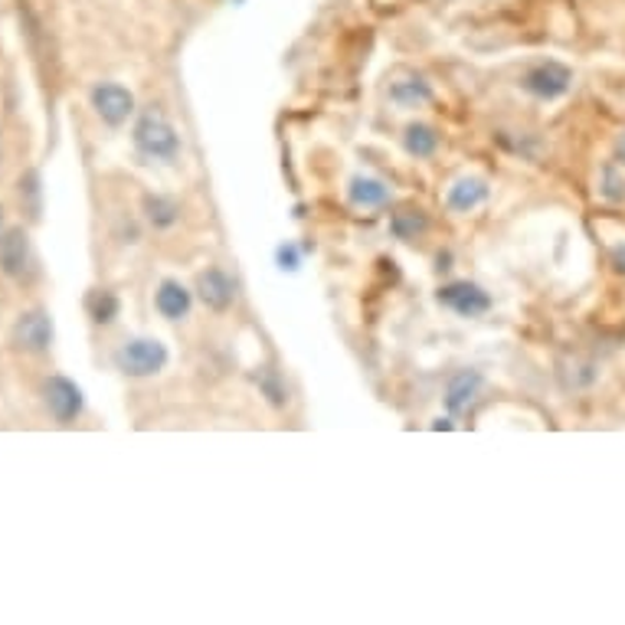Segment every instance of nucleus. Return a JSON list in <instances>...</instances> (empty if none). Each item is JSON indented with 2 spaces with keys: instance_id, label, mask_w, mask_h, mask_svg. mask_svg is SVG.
Listing matches in <instances>:
<instances>
[{
  "instance_id": "nucleus-4",
  "label": "nucleus",
  "mask_w": 625,
  "mask_h": 625,
  "mask_svg": "<svg viewBox=\"0 0 625 625\" xmlns=\"http://www.w3.org/2000/svg\"><path fill=\"white\" fill-rule=\"evenodd\" d=\"M10 341H13V348H20L26 354L50 351V344H53V321H50V315L40 311V308L23 311L17 318V325H13V331H10Z\"/></svg>"
},
{
  "instance_id": "nucleus-11",
  "label": "nucleus",
  "mask_w": 625,
  "mask_h": 625,
  "mask_svg": "<svg viewBox=\"0 0 625 625\" xmlns=\"http://www.w3.org/2000/svg\"><path fill=\"white\" fill-rule=\"evenodd\" d=\"M482 383H485V380H482L479 371H459V374L446 383V409L456 413V416H459V413H469V406L475 403Z\"/></svg>"
},
{
  "instance_id": "nucleus-2",
  "label": "nucleus",
  "mask_w": 625,
  "mask_h": 625,
  "mask_svg": "<svg viewBox=\"0 0 625 625\" xmlns=\"http://www.w3.org/2000/svg\"><path fill=\"white\" fill-rule=\"evenodd\" d=\"M167 361H171V354L157 338H131L116 351V368L134 380L161 374L167 368Z\"/></svg>"
},
{
  "instance_id": "nucleus-1",
  "label": "nucleus",
  "mask_w": 625,
  "mask_h": 625,
  "mask_svg": "<svg viewBox=\"0 0 625 625\" xmlns=\"http://www.w3.org/2000/svg\"><path fill=\"white\" fill-rule=\"evenodd\" d=\"M134 147L151 161L171 164L180 154V134L167 122V116L161 109H144L134 125Z\"/></svg>"
},
{
  "instance_id": "nucleus-18",
  "label": "nucleus",
  "mask_w": 625,
  "mask_h": 625,
  "mask_svg": "<svg viewBox=\"0 0 625 625\" xmlns=\"http://www.w3.org/2000/svg\"><path fill=\"white\" fill-rule=\"evenodd\" d=\"M390 230H393V237H396V240L413 243V240H419V237L429 230V220H426V213H423V210H399V213H393Z\"/></svg>"
},
{
  "instance_id": "nucleus-8",
  "label": "nucleus",
  "mask_w": 625,
  "mask_h": 625,
  "mask_svg": "<svg viewBox=\"0 0 625 625\" xmlns=\"http://www.w3.org/2000/svg\"><path fill=\"white\" fill-rule=\"evenodd\" d=\"M197 295H200V301H204L210 311L223 315V311H230L233 301H237V282H233L223 268L210 265V268H204V272L197 275Z\"/></svg>"
},
{
  "instance_id": "nucleus-22",
  "label": "nucleus",
  "mask_w": 625,
  "mask_h": 625,
  "mask_svg": "<svg viewBox=\"0 0 625 625\" xmlns=\"http://www.w3.org/2000/svg\"><path fill=\"white\" fill-rule=\"evenodd\" d=\"M0 223H3V210H0Z\"/></svg>"
},
{
  "instance_id": "nucleus-16",
  "label": "nucleus",
  "mask_w": 625,
  "mask_h": 625,
  "mask_svg": "<svg viewBox=\"0 0 625 625\" xmlns=\"http://www.w3.org/2000/svg\"><path fill=\"white\" fill-rule=\"evenodd\" d=\"M403 147L409 157H432L439 151V134L432 125H423V122H413V125L403 131Z\"/></svg>"
},
{
  "instance_id": "nucleus-13",
  "label": "nucleus",
  "mask_w": 625,
  "mask_h": 625,
  "mask_svg": "<svg viewBox=\"0 0 625 625\" xmlns=\"http://www.w3.org/2000/svg\"><path fill=\"white\" fill-rule=\"evenodd\" d=\"M141 210H144V220L154 230H171L180 220V204L174 197H164V194H144Z\"/></svg>"
},
{
  "instance_id": "nucleus-21",
  "label": "nucleus",
  "mask_w": 625,
  "mask_h": 625,
  "mask_svg": "<svg viewBox=\"0 0 625 625\" xmlns=\"http://www.w3.org/2000/svg\"><path fill=\"white\" fill-rule=\"evenodd\" d=\"M616 151H619V161H623V164H625V131H623V138L616 141Z\"/></svg>"
},
{
  "instance_id": "nucleus-17",
  "label": "nucleus",
  "mask_w": 625,
  "mask_h": 625,
  "mask_svg": "<svg viewBox=\"0 0 625 625\" xmlns=\"http://www.w3.org/2000/svg\"><path fill=\"white\" fill-rule=\"evenodd\" d=\"M252 383L259 386V393H262L275 409L288 406V386H285V380H282V374H278L275 368H255V371H252Z\"/></svg>"
},
{
  "instance_id": "nucleus-14",
  "label": "nucleus",
  "mask_w": 625,
  "mask_h": 625,
  "mask_svg": "<svg viewBox=\"0 0 625 625\" xmlns=\"http://www.w3.org/2000/svg\"><path fill=\"white\" fill-rule=\"evenodd\" d=\"M429 99H432V86L423 76H406L390 86V102H396L399 109H419Z\"/></svg>"
},
{
  "instance_id": "nucleus-15",
  "label": "nucleus",
  "mask_w": 625,
  "mask_h": 625,
  "mask_svg": "<svg viewBox=\"0 0 625 625\" xmlns=\"http://www.w3.org/2000/svg\"><path fill=\"white\" fill-rule=\"evenodd\" d=\"M348 194H351V204L364 207V210H376V207H383L390 200V187L383 180H376V177H368V174H358L351 180Z\"/></svg>"
},
{
  "instance_id": "nucleus-12",
  "label": "nucleus",
  "mask_w": 625,
  "mask_h": 625,
  "mask_svg": "<svg viewBox=\"0 0 625 625\" xmlns=\"http://www.w3.org/2000/svg\"><path fill=\"white\" fill-rule=\"evenodd\" d=\"M489 200V184L482 177H459L452 187H449V197H446V207L452 213H472L475 207H482Z\"/></svg>"
},
{
  "instance_id": "nucleus-20",
  "label": "nucleus",
  "mask_w": 625,
  "mask_h": 625,
  "mask_svg": "<svg viewBox=\"0 0 625 625\" xmlns=\"http://www.w3.org/2000/svg\"><path fill=\"white\" fill-rule=\"evenodd\" d=\"M278 262H282V268H298V250L295 246H282L278 250Z\"/></svg>"
},
{
  "instance_id": "nucleus-3",
  "label": "nucleus",
  "mask_w": 625,
  "mask_h": 625,
  "mask_svg": "<svg viewBox=\"0 0 625 625\" xmlns=\"http://www.w3.org/2000/svg\"><path fill=\"white\" fill-rule=\"evenodd\" d=\"M439 305L462 315V318H482L492 311V295L475 282H449L439 288Z\"/></svg>"
},
{
  "instance_id": "nucleus-9",
  "label": "nucleus",
  "mask_w": 625,
  "mask_h": 625,
  "mask_svg": "<svg viewBox=\"0 0 625 625\" xmlns=\"http://www.w3.org/2000/svg\"><path fill=\"white\" fill-rule=\"evenodd\" d=\"M33 268V250H30V237L23 227H10L0 237V272L10 278H26V272Z\"/></svg>"
},
{
  "instance_id": "nucleus-10",
  "label": "nucleus",
  "mask_w": 625,
  "mask_h": 625,
  "mask_svg": "<svg viewBox=\"0 0 625 625\" xmlns=\"http://www.w3.org/2000/svg\"><path fill=\"white\" fill-rule=\"evenodd\" d=\"M190 305H194V295L177 278H164L154 292V308L167 321H184L190 315Z\"/></svg>"
},
{
  "instance_id": "nucleus-7",
  "label": "nucleus",
  "mask_w": 625,
  "mask_h": 625,
  "mask_svg": "<svg viewBox=\"0 0 625 625\" xmlns=\"http://www.w3.org/2000/svg\"><path fill=\"white\" fill-rule=\"evenodd\" d=\"M43 399H46V409L53 413V419L63 423V426L73 423L86 406L83 390L69 376H50L46 386H43Z\"/></svg>"
},
{
  "instance_id": "nucleus-5",
  "label": "nucleus",
  "mask_w": 625,
  "mask_h": 625,
  "mask_svg": "<svg viewBox=\"0 0 625 625\" xmlns=\"http://www.w3.org/2000/svg\"><path fill=\"white\" fill-rule=\"evenodd\" d=\"M89 99H92L96 116L109 128H122L134 112V96L119 83H99Z\"/></svg>"
},
{
  "instance_id": "nucleus-6",
  "label": "nucleus",
  "mask_w": 625,
  "mask_h": 625,
  "mask_svg": "<svg viewBox=\"0 0 625 625\" xmlns=\"http://www.w3.org/2000/svg\"><path fill=\"white\" fill-rule=\"evenodd\" d=\"M570 83H573V73L563 66V63H540V66H534V69H527V76H524V89L534 96V99H544V102H553V99H560L567 89H570Z\"/></svg>"
},
{
  "instance_id": "nucleus-19",
  "label": "nucleus",
  "mask_w": 625,
  "mask_h": 625,
  "mask_svg": "<svg viewBox=\"0 0 625 625\" xmlns=\"http://www.w3.org/2000/svg\"><path fill=\"white\" fill-rule=\"evenodd\" d=\"M119 295L116 292H96L92 298H89V315H92V321L96 325H112L116 318H119Z\"/></svg>"
}]
</instances>
